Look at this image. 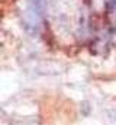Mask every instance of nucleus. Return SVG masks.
Listing matches in <instances>:
<instances>
[{
  "label": "nucleus",
  "instance_id": "obj_1",
  "mask_svg": "<svg viewBox=\"0 0 116 125\" xmlns=\"http://www.w3.org/2000/svg\"><path fill=\"white\" fill-rule=\"evenodd\" d=\"M44 6H45V0H30L29 3V9H28V26H32L35 31L39 26V21L44 15Z\"/></svg>",
  "mask_w": 116,
  "mask_h": 125
}]
</instances>
